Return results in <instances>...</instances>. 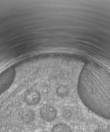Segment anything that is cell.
<instances>
[{
	"mask_svg": "<svg viewBox=\"0 0 110 132\" xmlns=\"http://www.w3.org/2000/svg\"><path fill=\"white\" fill-rule=\"evenodd\" d=\"M51 132H72L70 126L64 123H59L53 126Z\"/></svg>",
	"mask_w": 110,
	"mask_h": 132,
	"instance_id": "obj_4",
	"label": "cell"
},
{
	"mask_svg": "<svg viewBox=\"0 0 110 132\" xmlns=\"http://www.w3.org/2000/svg\"><path fill=\"white\" fill-rule=\"evenodd\" d=\"M94 132H106L105 130H103V129H97Z\"/></svg>",
	"mask_w": 110,
	"mask_h": 132,
	"instance_id": "obj_6",
	"label": "cell"
},
{
	"mask_svg": "<svg viewBox=\"0 0 110 132\" xmlns=\"http://www.w3.org/2000/svg\"><path fill=\"white\" fill-rule=\"evenodd\" d=\"M56 93L61 97H65L68 94L69 90L68 88L65 86H60L57 88Z\"/></svg>",
	"mask_w": 110,
	"mask_h": 132,
	"instance_id": "obj_5",
	"label": "cell"
},
{
	"mask_svg": "<svg viewBox=\"0 0 110 132\" xmlns=\"http://www.w3.org/2000/svg\"><path fill=\"white\" fill-rule=\"evenodd\" d=\"M40 115L43 120L47 122H52L56 118L57 112L53 106L46 104L41 108Z\"/></svg>",
	"mask_w": 110,
	"mask_h": 132,
	"instance_id": "obj_3",
	"label": "cell"
},
{
	"mask_svg": "<svg viewBox=\"0 0 110 132\" xmlns=\"http://www.w3.org/2000/svg\"><path fill=\"white\" fill-rule=\"evenodd\" d=\"M78 92L87 107L110 120V69L97 62L87 63L79 78Z\"/></svg>",
	"mask_w": 110,
	"mask_h": 132,
	"instance_id": "obj_1",
	"label": "cell"
},
{
	"mask_svg": "<svg viewBox=\"0 0 110 132\" xmlns=\"http://www.w3.org/2000/svg\"><path fill=\"white\" fill-rule=\"evenodd\" d=\"M41 95L39 92L34 89L26 90L24 94V100L26 104L33 106L37 104L40 100Z\"/></svg>",
	"mask_w": 110,
	"mask_h": 132,
	"instance_id": "obj_2",
	"label": "cell"
}]
</instances>
